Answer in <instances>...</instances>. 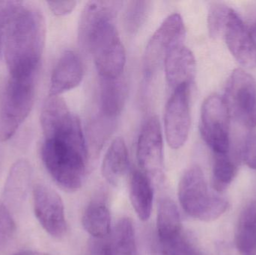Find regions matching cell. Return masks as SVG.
<instances>
[{
    "label": "cell",
    "mask_w": 256,
    "mask_h": 255,
    "mask_svg": "<svg viewBox=\"0 0 256 255\" xmlns=\"http://www.w3.org/2000/svg\"><path fill=\"white\" fill-rule=\"evenodd\" d=\"M150 1H130L128 2L126 10V28L128 32L135 34L146 22L150 11Z\"/></svg>",
    "instance_id": "24"
},
{
    "label": "cell",
    "mask_w": 256,
    "mask_h": 255,
    "mask_svg": "<svg viewBox=\"0 0 256 255\" xmlns=\"http://www.w3.org/2000/svg\"><path fill=\"white\" fill-rule=\"evenodd\" d=\"M178 199L186 214L202 222L218 220L228 210V203L224 198L209 191L201 168L195 166L182 175L178 185Z\"/></svg>",
    "instance_id": "5"
},
{
    "label": "cell",
    "mask_w": 256,
    "mask_h": 255,
    "mask_svg": "<svg viewBox=\"0 0 256 255\" xmlns=\"http://www.w3.org/2000/svg\"><path fill=\"white\" fill-rule=\"evenodd\" d=\"M128 167V152L124 139L116 138L110 145L102 164V175L111 185L117 187Z\"/></svg>",
    "instance_id": "18"
},
{
    "label": "cell",
    "mask_w": 256,
    "mask_h": 255,
    "mask_svg": "<svg viewBox=\"0 0 256 255\" xmlns=\"http://www.w3.org/2000/svg\"></svg>",
    "instance_id": "33"
},
{
    "label": "cell",
    "mask_w": 256,
    "mask_h": 255,
    "mask_svg": "<svg viewBox=\"0 0 256 255\" xmlns=\"http://www.w3.org/2000/svg\"><path fill=\"white\" fill-rule=\"evenodd\" d=\"M236 163L228 157V154H215L212 175V187L218 193L225 192L237 175Z\"/></svg>",
    "instance_id": "23"
},
{
    "label": "cell",
    "mask_w": 256,
    "mask_h": 255,
    "mask_svg": "<svg viewBox=\"0 0 256 255\" xmlns=\"http://www.w3.org/2000/svg\"><path fill=\"white\" fill-rule=\"evenodd\" d=\"M86 255H111L109 241L92 238L88 244Z\"/></svg>",
    "instance_id": "29"
},
{
    "label": "cell",
    "mask_w": 256,
    "mask_h": 255,
    "mask_svg": "<svg viewBox=\"0 0 256 255\" xmlns=\"http://www.w3.org/2000/svg\"><path fill=\"white\" fill-rule=\"evenodd\" d=\"M128 91L123 76L112 79L100 77L98 116L115 122L126 105Z\"/></svg>",
    "instance_id": "14"
},
{
    "label": "cell",
    "mask_w": 256,
    "mask_h": 255,
    "mask_svg": "<svg viewBox=\"0 0 256 255\" xmlns=\"http://www.w3.org/2000/svg\"><path fill=\"white\" fill-rule=\"evenodd\" d=\"M84 76V64L79 55L74 51H66L52 70L50 96H60L76 88L82 82Z\"/></svg>",
    "instance_id": "13"
},
{
    "label": "cell",
    "mask_w": 256,
    "mask_h": 255,
    "mask_svg": "<svg viewBox=\"0 0 256 255\" xmlns=\"http://www.w3.org/2000/svg\"><path fill=\"white\" fill-rule=\"evenodd\" d=\"M14 255H48L42 254V253H36V252L31 251V250H24V251L19 252Z\"/></svg>",
    "instance_id": "31"
},
{
    "label": "cell",
    "mask_w": 256,
    "mask_h": 255,
    "mask_svg": "<svg viewBox=\"0 0 256 255\" xmlns=\"http://www.w3.org/2000/svg\"><path fill=\"white\" fill-rule=\"evenodd\" d=\"M186 29L179 13L170 15L156 30L146 46L144 58V77L152 80L166 58L176 46L184 44Z\"/></svg>",
    "instance_id": "6"
},
{
    "label": "cell",
    "mask_w": 256,
    "mask_h": 255,
    "mask_svg": "<svg viewBox=\"0 0 256 255\" xmlns=\"http://www.w3.org/2000/svg\"><path fill=\"white\" fill-rule=\"evenodd\" d=\"M82 223L92 238H106L111 231V216L106 202L100 199L92 201L82 214Z\"/></svg>",
    "instance_id": "19"
},
{
    "label": "cell",
    "mask_w": 256,
    "mask_h": 255,
    "mask_svg": "<svg viewBox=\"0 0 256 255\" xmlns=\"http://www.w3.org/2000/svg\"><path fill=\"white\" fill-rule=\"evenodd\" d=\"M190 94V85H182L174 90L166 106V138L173 149L182 148L189 136L191 121Z\"/></svg>",
    "instance_id": "9"
},
{
    "label": "cell",
    "mask_w": 256,
    "mask_h": 255,
    "mask_svg": "<svg viewBox=\"0 0 256 255\" xmlns=\"http://www.w3.org/2000/svg\"><path fill=\"white\" fill-rule=\"evenodd\" d=\"M242 157L248 167L256 170V134L246 137L242 149Z\"/></svg>",
    "instance_id": "28"
},
{
    "label": "cell",
    "mask_w": 256,
    "mask_h": 255,
    "mask_svg": "<svg viewBox=\"0 0 256 255\" xmlns=\"http://www.w3.org/2000/svg\"><path fill=\"white\" fill-rule=\"evenodd\" d=\"M38 76L8 77L0 92V142L10 139L30 115Z\"/></svg>",
    "instance_id": "4"
},
{
    "label": "cell",
    "mask_w": 256,
    "mask_h": 255,
    "mask_svg": "<svg viewBox=\"0 0 256 255\" xmlns=\"http://www.w3.org/2000/svg\"><path fill=\"white\" fill-rule=\"evenodd\" d=\"M15 223L10 210L0 201V244L7 241L13 235Z\"/></svg>",
    "instance_id": "27"
},
{
    "label": "cell",
    "mask_w": 256,
    "mask_h": 255,
    "mask_svg": "<svg viewBox=\"0 0 256 255\" xmlns=\"http://www.w3.org/2000/svg\"><path fill=\"white\" fill-rule=\"evenodd\" d=\"M33 207L38 221L48 235L54 238L64 236L67 221L64 204L55 190L44 184L34 186Z\"/></svg>",
    "instance_id": "10"
},
{
    "label": "cell",
    "mask_w": 256,
    "mask_h": 255,
    "mask_svg": "<svg viewBox=\"0 0 256 255\" xmlns=\"http://www.w3.org/2000/svg\"><path fill=\"white\" fill-rule=\"evenodd\" d=\"M115 19L116 16H108L96 21L79 38L82 47L92 55L102 78L120 77L126 67V49Z\"/></svg>",
    "instance_id": "3"
},
{
    "label": "cell",
    "mask_w": 256,
    "mask_h": 255,
    "mask_svg": "<svg viewBox=\"0 0 256 255\" xmlns=\"http://www.w3.org/2000/svg\"><path fill=\"white\" fill-rule=\"evenodd\" d=\"M108 241L111 255H138L134 225L129 218L117 223Z\"/></svg>",
    "instance_id": "22"
},
{
    "label": "cell",
    "mask_w": 256,
    "mask_h": 255,
    "mask_svg": "<svg viewBox=\"0 0 256 255\" xmlns=\"http://www.w3.org/2000/svg\"><path fill=\"white\" fill-rule=\"evenodd\" d=\"M230 7L220 4H215L210 6L208 16L209 34L214 38L222 35Z\"/></svg>",
    "instance_id": "26"
},
{
    "label": "cell",
    "mask_w": 256,
    "mask_h": 255,
    "mask_svg": "<svg viewBox=\"0 0 256 255\" xmlns=\"http://www.w3.org/2000/svg\"><path fill=\"white\" fill-rule=\"evenodd\" d=\"M156 219V237L160 242L183 232L178 209L172 199L165 198L160 200Z\"/></svg>",
    "instance_id": "21"
},
{
    "label": "cell",
    "mask_w": 256,
    "mask_h": 255,
    "mask_svg": "<svg viewBox=\"0 0 256 255\" xmlns=\"http://www.w3.org/2000/svg\"><path fill=\"white\" fill-rule=\"evenodd\" d=\"M236 244L240 255H256V202L248 204L239 217Z\"/></svg>",
    "instance_id": "20"
},
{
    "label": "cell",
    "mask_w": 256,
    "mask_h": 255,
    "mask_svg": "<svg viewBox=\"0 0 256 255\" xmlns=\"http://www.w3.org/2000/svg\"><path fill=\"white\" fill-rule=\"evenodd\" d=\"M222 34L238 62L246 68H256L255 40L243 19L233 9L230 8Z\"/></svg>",
    "instance_id": "12"
},
{
    "label": "cell",
    "mask_w": 256,
    "mask_h": 255,
    "mask_svg": "<svg viewBox=\"0 0 256 255\" xmlns=\"http://www.w3.org/2000/svg\"><path fill=\"white\" fill-rule=\"evenodd\" d=\"M167 82L173 89L190 85L195 73L196 61L192 52L184 44L174 47L164 62Z\"/></svg>",
    "instance_id": "15"
},
{
    "label": "cell",
    "mask_w": 256,
    "mask_h": 255,
    "mask_svg": "<svg viewBox=\"0 0 256 255\" xmlns=\"http://www.w3.org/2000/svg\"><path fill=\"white\" fill-rule=\"evenodd\" d=\"M230 118L224 97L212 94L204 100L200 116V133L214 154H228Z\"/></svg>",
    "instance_id": "8"
},
{
    "label": "cell",
    "mask_w": 256,
    "mask_h": 255,
    "mask_svg": "<svg viewBox=\"0 0 256 255\" xmlns=\"http://www.w3.org/2000/svg\"><path fill=\"white\" fill-rule=\"evenodd\" d=\"M252 37H254V40H255L256 43V22L254 24V28H252Z\"/></svg>",
    "instance_id": "32"
},
{
    "label": "cell",
    "mask_w": 256,
    "mask_h": 255,
    "mask_svg": "<svg viewBox=\"0 0 256 255\" xmlns=\"http://www.w3.org/2000/svg\"><path fill=\"white\" fill-rule=\"evenodd\" d=\"M153 197L150 178L142 171H134L130 182V199L136 214L142 222L150 218Z\"/></svg>",
    "instance_id": "17"
},
{
    "label": "cell",
    "mask_w": 256,
    "mask_h": 255,
    "mask_svg": "<svg viewBox=\"0 0 256 255\" xmlns=\"http://www.w3.org/2000/svg\"><path fill=\"white\" fill-rule=\"evenodd\" d=\"M224 101L230 117L246 128L256 127V81L243 69H236L226 88Z\"/></svg>",
    "instance_id": "7"
},
{
    "label": "cell",
    "mask_w": 256,
    "mask_h": 255,
    "mask_svg": "<svg viewBox=\"0 0 256 255\" xmlns=\"http://www.w3.org/2000/svg\"><path fill=\"white\" fill-rule=\"evenodd\" d=\"M159 242L164 255H201L183 232L167 241Z\"/></svg>",
    "instance_id": "25"
},
{
    "label": "cell",
    "mask_w": 256,
    "mask_h": 255,
    "mask_svg": "<svg viewBox=\"0 0 256 255\" xmlns=\"http://www.w3.org/2000/svg\"><path fill=\"white\" fill-rule=\"evenodd\" d=\"M32 174V170L27 160H18L12 166L3 193V203L9 210L20 207L25 201L31 184Z\"/></svg>",
    "instance_id": "16"
},
{
    "label": "cell",
    "mask_w": 256,
    "mask_h": 255,
    "mask_svg": "<svg viewBox=\"0 0 256 255\" xmlns=\"http://www.w3.org/2000/svg\"><path fill=\"white\" fill-rule=\"evenodd\" d=\"M40 124L44 135L42 158L48 173L64 191H78L84 183L88 162L79 118L66 102L52 100L42 109Z\"/></svg>",
    "instance_id": "1"
},
{
    "label": "cell",
    "mask_w": 256,
    "mask_h": 255,
    "mask_svg": "<svg viewBox=\"0 0 256 255\" xmlns=\"http://www.w3.org/2000/svg\"><path fill=\"white\" fill-rule=\"evenodd\" d=\"M137 160L149 178L159 176L164 168V143L159 120L152 116L143 124L137 142Z\"/></svg>",
    "instance_id": "11"
},
{
    "label": "cell",
    "mask_w": 256,
    "mask_h": 255,
    "mask_svg": "<svg viewBox=\"0 0 256 255\" xmlns=\"http://www.w3.org/2000/svg\"><path fill=\"white\" fill-rule=\"evenodd\" d=\"M45 36L43 13L38 7L24 5L22 1L9 19L3 37L9 76H38Z\"/></svg>",
    "instance_id": "2"
},
{
    "label": "cell",
    "mask_w": 256,
    "mask_h": 255,
    "mask_svg": "<svg viewBox=\"0 0 256 255\" xmlns=\"http://www.w3.org/2000/svg\"><path fill=\"white\" fill-rule=\"evenodd\" d=\"M76 1H49L48 5L51 11L56 16H64L73 11L76 7Z\"/></svg>",
    "instance_id": "30"
}]
</instances>
